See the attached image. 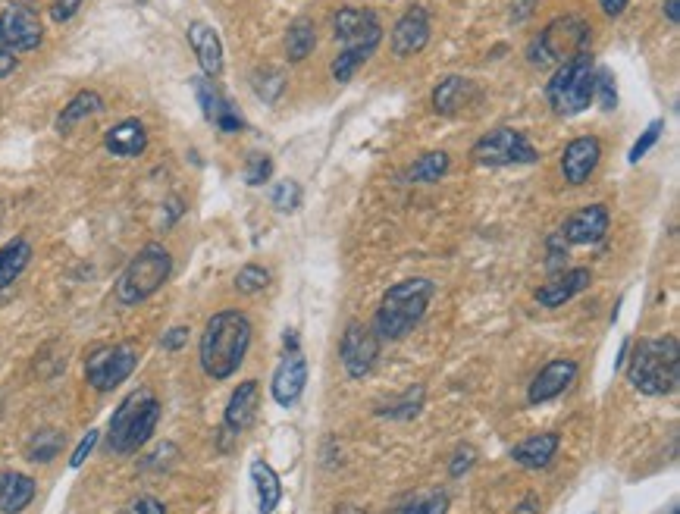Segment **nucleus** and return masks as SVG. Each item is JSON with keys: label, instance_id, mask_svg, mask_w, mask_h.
<instances>
[{"label": "nucleus", "instance_id": "nucleus-1", "mask_svg": "<svg viewBox=\"0 0 680 514\" xmlns=\"http://www.w3.org/2000/svg\"><path fill=\"white\" fill-rule=\"evenodd\" d=\"M251 333H254L251 320L242 311H220L207 320L198 345V358L201 370L210 380H229L242 367L251 345Z\"/></svg>", "mask_w": 680, "mask_h": 514}, {"label": "nucleus", "instance_id": "nucleus-40", "mask_svg": "<svg viewBox=\"0 0 680 514\" xmlns=\"http://www.w3.org/2000/svg\"><path fill=\"white\" fill-rule=\"evenodd\" d=\"M445 511H449V496L445 493H430L405 508V514H445Z\"/></svg>", "mask_w": 680, "mask_h": 514}, {"label": "nucleus", "instance_id": "nucleus-47", "mask_svg": "<svg viewBox=\"0 0 680 514\" xmlns=\"http://www.w3.org/2000/svg\"><path fill=\"white\" fill-rule=\"evenodd\" d=\"M599 4H602L605 16H621V13L627 10L630 0H599Z\"/></svg>", "mask_w": 680, "mask_h": 514}, {"label": "nucleus", "instance_id": "nucleus-16", "mask_svg": "<svg viewBox=\"0 0 680 514\" xmlns=\"http://www.w3.org/2000/svg\"><path fill=\"white\" fill-rule=\"evenodd\" d=\"M430 41V13L424 7H411L392 29V54L414 57L427 48Z\"/></svg>", "mask_w": 680, "mask_h": 514}, {"label": "nucleus", "instance_id": "nucleus-20", "mask_svg": "<svg viewBox=\"0 0 680 514\" xmlns=\"http://www.w3.org/2000/svg\"><path fill=\"white\" fill-rule=\"evenodd\" d=\"M590 283H593V273L586 267H577V270L555 276L552 283H546L543 289H536L533 298H536V305H543V308H561L565 301H571L583 289H590Z\"/></svg>", "mask_w": 680, "mask_h": 514}, {"label": "nucleus", "instance_id": "nucleus-23", "mask_svg": "<svg viewBox=\"0 0 680 514\" xmlns=\"http://www.w3.org/2000/svg\"><path fill=\"white\" fill-rule=\"evenodd\" d=\"M104 148L113 157H138L148 148V132L138 120H123L104 135Z\"/></svg>", "mask_w": 680, "mask_h": 514}, {"label": "nucleus", "instance_id": "nucleus-38", "mask_svg": "<svg viewBox=\"0 0 680 514\" xmlns=\"http://www.w3.org/2000/svg\"><path fill=\"white\" fill-rule=\"evenodd\" d=\"M273 176V160L267 154H251L245 163V182L248 185H264Z\"/></svg>", "mask_w": 680, "mask_h": 514}, {"label": "nucleus", "instance_id": "nucleus-24", "mask_svg": "<svg viewBox=\"0 0 680 514\" xmlns=\"http://www.w3.org/2000/svg\"><path fill=\"white\" fill-rule=\"evenodd\" d=\"M35 499V480L19 471H0V514L26 511Z\"/></svg>", "mask_w": 680, "mask_h": 514}, {"label": "nucleus", "instance_id": "nucleus-10", "mask_svg": "<svg viewBox=\"0 0 680 514\" xmlns=\"http://www.w3.org/2000/svg\"><path fill=\"white\" fill-rule=\"evenodd\" d=\"M41 38H44V29L32 4L13 0L10 7H4V13H0V41H4L13 54L35 51Z\"/></svg>", "mask_w": 680, "mask_h": 514}, {"label": "nucleus", "instance_id": "nucleus-8", "mask_svg": "<svg viewBox=\"0 0 680 514\" xmlns=\"http://www.w3.org/2000/svg\"><path fill=\"white\" fill-rule=\"evenodd\" d=\"M471 157L480 167H518V163H536L539 154L530 145V138L518 129H492L474 145Z\"/></svg>", "mask_w": 680, "mask_h": 514}, {"label": "nucleus", "instance_id": "nucleus-22", "mask_svg": "<svg viewBox=\"0 0 680 514\" xmlns=\"http://www.w3.org/2000/svg\"><path fill=\"white\" fill-rule=\"evenodd\" d=\"M477 98V85L464 76H445L433 91V110L439 116H455Z\"/></svg>", "mask_w": 680, "mask_h": 514}, {"label": "nucleus", "instance_id": "nucleus-37", "mask_svg": "<svg viewBox=\"0 0 680 514\" xmlns=\"http://www.w3.org/2000/svg\"><path fill=\"white\" fill-rule=\"evenodd\" d=\"M420 405H424V386L408 389L402 402H395L392 408H386V411H380V414H389V417H395V420H408V417H414V414L420 411Z\"/></svg>", "mask_w": 680, "mask_h": 514}, {"label": "nucleus", "instance_id": "nucleus-6", "mask_svg": "<svg viewBox=\"0 0 680 514\" xmlns=\"http://www.w3.org/2000/svg\"><path fill=\"white\" fill-rule=\"evenodd\" d=\"M170 270H173L170 251L163 245H145L129 261L123 276L116 279V289H113L116 301L126 305V308H132V305H138V301L151 298L170 279Z\"/></svg>", "mask_w": 680, "mask_h": 514}, {"label": "nucleus", "instance_id": "nucleus-27", "mask_svg": "<svg viewBox=\"0 0 680 514\" xmlns=\"http://www.w3.org/2000/svg\"><path fill=\"white\" fill-rule=\"evenodd\" d=\"M251 480H254V489H257V511L273 514L279 499H283V483H279L276 471L267 461H254L251 464Z\"/></svg>", "mask_w": 680, "mask_h": 514}, {"label": "nucleus", "instance_id": "nucleus-41", "mask_svg": "<svg viewBox=\"0 0 680 514\" xmlns=\"http://www.w3.org/2000/svg\"><path fill=\"white\" fill-rule=\"evenodd\" d=\"M474 461H477V449L474 446H464V449H458L455 452V458H452V464H449V474L452 477H461V474H467L474 467Z\"/></svg>", "mask_w": 680, "mask_h": 514}, {"label": "nucleus", "instance_id": "nucleus-13", "mask_svg": "<svg viewBox=\"0 0 680 514\" xmlns=\"http://www.w3.org/2000/svg\"><path fill=\"white\" fill-rule=\"evenodd\" d=\"M574 377H577V361H571V358L549 361L533 377V383L527 389V402L530 405H546V402L558 399V395L574 383Z\"/></svg>", "mask_w": 680, "mask_h": 514}, {"label": "nucleus", "instance_id": "nucleus-26", "mask_svg": "<svg viewBox=\"0 0 680 514\" xmlns=\"http://www.w3.org/2000/svg\"><path fill=\"white\" fill-rule=\"evenodd\" d=\"M380 26V19L373 10H361V7H342L336 16H333V35L345 44L364 38L367 32H373Z\"/></svg>", "mask_w": 680, "mask_h": 514}, {"label": "nucleus", "instance_id": "nucleus-33", "mask_svg": "<svg viewBox=\"0 0 680 514\" xmlns=\"http://www.w3.org/2000/svg\"><path fill=\"white\" fill-rule=\"evenodd\" d=\"M283 88H286V76L279 73V69L267 66V69H261V73H254V91H257V95H261L267 104H273L279 95H283Z\"/></svg>", "mask_w": 680, "mask_h": 514}, {"label": "nucleus", "instance_id": "nucleus-14", "mask_svg": "<svg viewBox=\"0 0 680 514\" xmlns=\"http://www.w3.org/2000/svg\"><path fill=\"white\" fill-rule=\"evenodd\" d=\"M608 223H612V217H608L605 204H590L571 214L558 236L565 239V245H596L605 239Z\"/></svg>", "mask_w": 680, "mask_h": 514}, {"label": "nucleus", "instance_id": "nucleus-49", "mask_svg": "<svg viewBox=\"0 0 680 514\" xmlns=\"http://www.w3.org/2000/svg\"><path fill=\"white\" fill-rule=\"evenodd\" d=\"M514 514H536V499H533V496H527V499L518 505V511H514Z\"/></svg>", "mask_w": 680, "mask_h": 514}, {"label": "nucleus", "instance_id": "nucleus-19", "mask_svg": "<svg viewBox=\"0 0 680 514\" xmlns=\"http://www.w3.org/2000/svg\"><path fill=\"white\" fill-rule=\"evenodd\" d=\"M189 44L198 57V66L207 79H217L223 73V41L214 26L207 22H192L189 26Z\"/></svg>", "mask_w": 680, "mask_h": 514}, {"label": "nucleus", "instance_id": "nucleus-31", "mask_svg": "<svg viewBox=\"0 0 680 514\" xmlns=\"http://www.w3.org/2000/svg\"><path fill=\"white\" fill-rule=\"evenodd\" d=\"M449 167H452V160H449V154L445 151H430V154H424L420 157L414 167L408 170V179L411 182H424V185H430V182H439L445 173H449Z\"/></svg>", "mask_w": 680, "mask_h": 514}, {"label": "nucleus", "instance_id": "nucleus-45", "mask_svg": "<svg viewBox=\"0 0 680 514\" xmlns=\"http://www.w3.org/2000/svg\"><path fill=\"white\" fill-rule=\"evenodd\" d=\"M185 342H189V330H185V326H173V330L163 336V348H167V352H179Z\"/></svg>", "mask_w": 680, "mask_h": 514}, {"label": "nucleus", "instance_id": "nucleus-32", "mask_svg": "<svg viewBox=\"0 0 680 514\" xmlns=\"http://www.w3.org/2000/svg\"><path fill=\"white\" fill-rule=\"evenodd\" d=\"M63 449V433L57 430H38L32 439H29V446H26V455L29 461L35 464H48L51 458H57Z\"/></svg>", "mask_w": 680, "mask_h": 514}, {"label": "nucleus", "instance_id": "nucleus-12", "mask_svg": "<svg viewBox=\"0 0 680 514\" xmlns=\"http://www.w3.org/2000/svg\"><path fill=\"white\" fill-rule=\"evenodd\" d=\"M192 88H195V98L201 104V113H204L207 123H214L220 132H242L245 129V120L239 116V110L223 98V91L214 82L198 76V79H192Z\"/></svg>", "mask_w": 680, "mask_h": 514}, {"label": "nucleus", "instance_id": "nucleus-5", "mask_svg": "<svg viewBox=\"0 0 680 514\" xmlns=\"http://www.w3.org/2000/svg\"><path fill=\"white\" fill-rule=\"evenodd\" d=\"M596 95V66L590 54H574L558 66L546 85V98L558 116H577L593 104Z\"/></svg>", "mask_w": 680, "mask_h": 514}, {"label": "nucleus", "instance_id": "nucleus-9", "mask_svg": "<svg viewBox=\"0 0 680 514\" xmlns=\"http://www.w3.org/2000/svg\"><path fill=\"white\" fill-rule=\"evenodd\" d=\"M138 367V348L132 342L120 345H104L98 352H91L85 361V377L98 392H113L120 383L132 377Z\"/></svg>", "mask_w": 680, "mask_h": 514}, {"label": "nucleus", "instance_id": "nucleus-4", "mask_svg": "<svg viewBox=\"0 0 680 514\" xmlns=\"http://www.w3.org/2000/svg\"><path fill=\"white\" fill-rule=\"evenodd\" d=\"M160 420V402L148 389L132 392L129 399H123V405L113 411L110 427H107V446L120 455H132L145 446V442L154 436Z\"/></svg>", "mask_w": 680, "mask_h": 514}, {"label": "nucleus", "instance_id": "nucleus-15", "mask_svg": "<svg viewBox=\"0 0 680 514\" xmlns=\"http://www.w3.org/2000/svg\"><path fill=\"white\" fill-rule=\"evenodd\" d=\"M599 160H602V145H599L596 135L574 138V142L565 148V154H561V173H565V182L583 185L596 173Z\"/></svg>", "mask_w": 680, "mask_h": 514}, {"label": "nucleus", "instance_id": "nucleus-7", "mask_svg": "<svg viewBox=\"0 0 680 514\" xmlns=\"http://www.w3.org/2000/svg\"><path fill=\"white\" fill-rule=\"evenodd\" d=\"M586 44H590V26H586L580 16H558L533 41L530 63H536V66L565 63L574 54H583Z\"/></svg>", "mask_w": 680, "mask_h": 514}, {"label": "nucleus", "instance_id": "nucleus-29", "mask_svg": "<svg viewBox=\"0 0 680 514\" xmlns=\"http://www.w3.org/2000/svg\"><path fill=\"white\" fill-rule=\"evenodd\" d=\"M101 110H104V98L98 95V91H79V95L63 107L60 120H57V129L60 132H69L76 123L88 120V116H95Z\"/></svg>", "mask_w": 680, "mask_h": 514}, {"label": "nucleus", "instance_id": "nucleus-30", "mask_svg": "<svg viewBox=\"0 0 680 514\" xmlns=\"http://www.w3.org/2000/svg\"><path fill=\"white\" fill-rule=\"evenodd\" d=\"M317 48V29H314V22L311 19H295L289 32H286V57L292 63H301V60H308L311 51Z\"/></svg>", "mask_w": 680, "mask_h": 514}, {"label": "nucleus", "instance_id": "nucleus-17", "mask_svg": "<svg viewBox=\"0 0 680 514\" xmlns=\"http://www.w3.org/2000/svg\"><path fill=\"white\" fill-rule=\"evenodd\" d=\"M304 383H308V361H304L301 352H286V358L279 361V367L273 373V383H270L276 405L292 408L301 399Z\"/></svg>", "mask_w": 680, "mask_h": 514}, {"label": "nucleus", "instance_id": "nucleus-48", "mask_svg": "<svg viewBox=\"0 0 680 514\" xmlns=\"http://www.w3.org/2000/svg\"><path fill=\"white\" fill-rule=\"evenodd\" d=\"M665 16H668L671 26H677L680 22V0H665Z\"/></svg>", "mask_w": 680, "mask_h": 514}, {"label": "nucleus", "instance_id": "nucleus-43", "mask_svg": "<svg viewBox=\"0 0 680 514\" xmlns=\"http://www.w3.org/2000/svg\"><path fill=\"white\" fill-rule=\"evenodd\" d=\"M82 4H85V0H54L51 19H54V22H69V19H73V16L79 13Z\"/></svg>", "mask_w": 680, "mask_h": 514}, {"label": "nucleus", "instance_id": "nucleus-21", "mask_svg": "<svg viewBox=\"0 0 680 514\" xmlns=\"http://www.w3.org/2000/svg\"><path fill=\"white\" fill-rule=\"evenodd\" d=\"M380 41H383V29L377 26L373 32H367L364 38L345 44V51L333 60V79L336 82H351V76H355L358 69L373 57V51L380 48Z\"/></svg>", "mask_w": 680, "mask_h": 514}, {"label": "nucleus", "instance_id": "nucleus-34", "mask_svg": "<svg viewBox=\"0 0 680 514\" xmlns=\"http://www.w3.org/2000/svg\"><path fill=\"white\" fill-rule=\"evenodd\" d=\"M270 201H273V207L279 210V214H295V210L301 207V185L295 179L276 182Z\"/></svg>", "mask_w": 680, "mask_h": 514}, {"label": "nucleus", "instance_id": "nucleus-39", "mask_svg": "<svg viewBox=\"0 0 680 514\" xmlns=\"http://www.w3.org/2000/svg\"><path fill=\"white\" fill-rule=\"evenodd\" d=\"M662 129H665V120H652V123L646 126V132H643V135L637 138V142H633V148H630V163H640V157H646V151L662 138Z\"/></svg>", "mask_w": 680, "mask_h": 514}, {"label": "nucleus", "instance_id": "nucleus-2", "mask_svg": "<svg viewBox=\"0 0 680 514\" xmlns=\"http://www.w3.org/2000/svg\"><path fill=\"white\" fill-rule=\"evenodd\" d=\"M433 295H436V283H430L424 276L392 286L380 298L377 317H373V333H377V339H386V342L405 339L414 326L424 320Z\"/></svg>", "mask_w": 680, "mask_h": 514}, {"label": "nucleus", "instance_id": "nucleus-25", "mask_svg": "<svg viewBox=\"0 0 680 514\" xmlns=\"http://www.w3.org/2000/svg\"><path fill=\"white\" fill-rule=\"evenodd\" d=\"M558 446H561L558 433H539V436L524 439L521 446H514L511 458L518 461L521 467H527V471H539V467H546L555 458Z\"/></svg>", "mask_w": 680, "mask_h": 514}, {"label": "nucleus", "instance_id": "nucleus-35", "mask_svg": "<svg viewBox=\"0 0 680 514\" xmlns=\"http://www.w3.org/2000/svg\"><path fill=\"white\" fill-rule=\"evenodd\" d=\"M270 286V273L264 267H257V264H248L236 273V292L242 295H257V292H264Z\"/></svg>", "mask_w": 680, "mask_h": 514}, {"label": "nucleus", "instance_id": "nucleus-42", "mask_svg": "<svg viewBox=\"0 0 680 514\" xmlns=\"http://www.w3.org/2000/svg\"><path fill=\"white\" fill-rule=\"evenodd\" d=\"M95 446H98V430H88V433L82 436V442L76 446L73 458H69V467H73V471H76V467H82L85 458L91 455V449H95Z\"/></svg>", "mask_w": 680, "mask_h": 514}, {"label": "nucleus", "instance_id": "nucleus-46", "mask_svg": "<svg viewBox=\"0 0 680 514\" xmlns=\"http://www.w3.org/2000/svg\"><path fill=\"white\" fill-rule=\"evenodd\" d=\"M16 66H19V60H16V54L7 48L4 41H0V79H7V76H13L16 73Z\"/></svg>", "mask_w": 680, "mask_h": 514}, {"label": "nucleus", "instance_id": "nucleus-3", "mask_svg": "<svg viewBox=\"0 0 680 514\" xmlns=\"http://www.w3.org/2000/svg\"><path fill=\"white\" fill-rule=\"evenodd\" d=\"M627 380L643 395H668L680 380V345L677 336L643 339L630 358Z\"/></svg>", "mask_w": 680, "mask_h": 514}, {"label": "nucleus", "instance_id": "nucleus-18", "mask_svg": "<svg viewBox=\"0 0 680 514\" xmlns=\"http://www.w3.org/2000/svg\"><path fill=\"white\" fill-rule=\"evenodd\" d=\"M257 408H261V386H257V380L239 383V389L229 395V405H226V414H223L226 430L229 433H245L254 424Z\"/></svg>", "mask_w": 680, "mask_h": 514}, {"label": "nucleus", "instance_id": "nucleus-28", "mask_svg": "<svg viewBox=\"0 0 680 514\" xmlns=\"http://www.w3.org/2000/svg\"><path fill=\"white\" fill-rule=\"evenodd\" d=\"M29 261H32V245L26 239H13L10 245L0 248V292L16 283L22 270L29 267Z\"/></svg>", "mask_w": 680, "mask_h": 514}, {"label": "nucleus", "instance_id": "nucleus-36", "mask_svg": "<svg viewBox=\"0 0 680 514\" xmlns=\"http://www.w3.org/2000/svg\"><path fill=\"white\" fill-rule=\"evenodd\" d=\"M593 98H599V107H602L605 113H612V110L618 107L615 76L608 73V69H599V73H596V95H593Z\"/></svg>", "mask_w": 680, "mask_h": 514}, {"label": "nucleus", "instance_id": "nucleus-44", "mask_svg": "<svg viewBox=\"0 0 680 514\" xmlns=\"http://www.w3.org/2000/svg\"><path fill=\"white\" fill-rule=\"evenodd\" d=\"M129 514H167V508H163V502H157L154 496H142L129 505Z\"/></svg>", "mask_w": 680, "mask_h": 514}, {"label": "nucleus", "instance_id": "nucleus-11", "mask_svg": "<svg viewBox=\"0 0 680 514\" xmlns=\"http://www.w3.org/2000/svg\"><path fill=\"white\" fill-rule=\"evenodd\" d=\"M339 358H342V367L351 380H364L380 358V339H377V333H373V326L348 323V330L342 333Z\"/></svg>", "mask_w": 680, "mask_h": 514}]
</instances>
